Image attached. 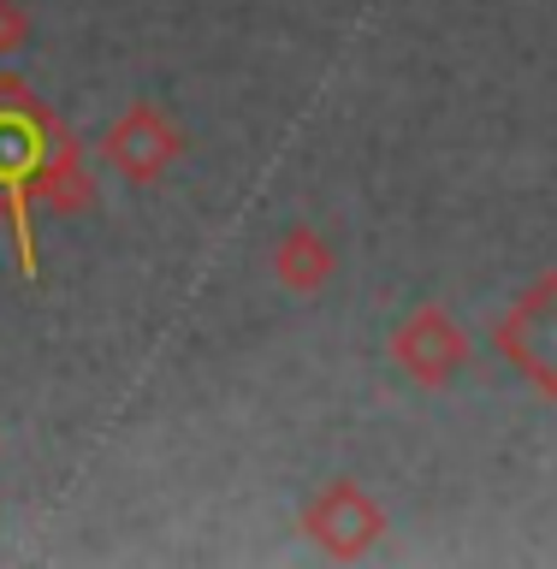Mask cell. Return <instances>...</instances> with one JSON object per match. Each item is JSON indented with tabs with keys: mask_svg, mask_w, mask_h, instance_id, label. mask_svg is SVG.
<instances>
[{
	"mask_svg": "<svg viewBox=\"0 0 557 569\" xmlns=\"http://www.w3.org/2000/svg\"><path fill=\"white\" fill-rule=\"evenodd\" d=\"M493 338H498V356H505L540 398H557V267L540 273L505 315H498Z\"/></svg>",
	"mask_w": 557,
	"mask_h": 569,
	"instance_id": "1",
	"label": "cell"
},
{
	"mask_svg": "<svg viewBox=\"0 0 557 569\" xmlns=\"http://www.w3.org/2000/svg\"><path fill=\"white\" fill-rule=\"evenodd\" d=\"M185 149H190L185 131H178L167 119V107H155V101H131L101 137V160L125 178V184H160V178L185 160Z\"/></svg>",
	"mask_w": 557,
	"mask_h": 569,
	"instance_id": "2",
	"label": "cell"
},
{
	"mask_svg": "<svg viewBox=\"0 0 557 569\" xmlns=\"http://www.w3.org/2000/svg\"><path fill=\"white\" fill-rule=\"evenodd\" d=\"M302 533H309L327 558L356 563V558H368V551L380 546L386 510L362 492V480L338 475V480H327V487L309 498V505H302Z\"/></svg>",
	"mask_w": 557,
	"mask_h": 569,
	"instance_id": "3",
	"label": "cell"
},
{
	"mask_svg": "<svg viewBox=\"0 0 557 569\" xmlns=\"http://www.w3.org/2000/svg\"><path fill=\"white\" fill-rule=\"evenodd\" d=\"M391 362H398L416 386L439 391L469 368V332H462L439 302H421V309H409L398 327H391Z\"/></svg>",
	"mask_w": 557,
	"mask_h": 569,
	"instance_id": "4",
	"label": "cell"
},
{
	"mask_svg": "<svg viewBox=\"0 0 557 569\" xmlns=\"http://www.w3.org/2000/svg\"><path fill=\"white\" fill-rule=\"evenodd\" d=\"M30 202H42L48 213H83L89 202H96V178H89L78 142L66 137V124H53L48 149H42V160H36Z\"/></svg>",
	"mask_w": 557,
	"mask_h": 569,
	"instance_id": "5",
	"label": "cell"
},
{
	"mask_svg": "<svg viewBox=\"0 0 557 569\" xmlns=\"http://www.w3.org/2000/svg\"><path fill=\"white\" fill-rule=\"evenodd\" d=\"M332 273H338V256H332L327 231H315V226H285L279 231V243H273V279L285 284V291L315 297V291H327Z\"/></svg>",
	"mask_w": 557,
	"mask_h": 569,
	"instance_id": "6",
	"label": "cell"
},
{
	"mask_svg": "<svg viewBox=\"0 0 557 569\" xmlns=\"http://www.w3.org/2000/svg\"><path fill=\"white\" fill-rule=\"evenodd\" d=\"M30 42V12L18 0H0V53H18Z\"/></svg>",
	"mask_w": 557,
	"mask_h": 569,
	"instance_id": "7",
	"label": "cell"
}]
</instances>
